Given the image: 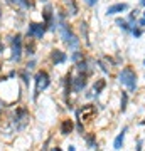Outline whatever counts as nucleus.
<instances>
[{
    "label": "nucleus",
    "mask_w": 145,
    "mask_h": 151,
    "mask_svg": "<svg viewBox=\"0 0 145 151\" xmlns=\"http://www.w3.org/2000/svg\"><path fill=\"white\" fill-rule=\"evenodd\" d=\"M31 124V111L27 106H15L9 116V131L10 133H20L27 129Z\"/></svg>",
    "instance_id": "obj_1"
},
{
    "label": "nucleus",
    "mask_w": 145,
    "mask_h": 151,
    "mask_svg": "<svg viewBox=\"0 0 145 151\" xmlns=\"http://www.w3.org/2000/svg\"><path fill=\"white\" fill-rule=\"evenodd\" d=\"M56 25H58V34H59L61 40L64 42V45L69 50H79L81 49V39L79 35L73 30L71 24L68 20H56Z\"/></svg>",
    "instance_id": "obj_2"
},
{
    "label": "nucleus",
    "mask_w": 145,
    "mask_h": 151,
    "mask_svg": "<svg viewBox=\"0 0 145 151\" xmlns=\"http://www.w3.org/2000/svg\"><path fill=\"white\" fill-rule=\"evenodd\" d=\"M117 79L123 87L128 89V92H135L138 87V72L133 65H123L117 74Z\"/></svg>",
    "instance_id": "obj_3"
},
{
    "label": "nucleus",
    "mask_w": 145,
    "mask_h": 151,
    "mask_svg": "<svg viewBox=\"0 0 145 151\" xmlns=\"http://www.w3.org/2000/svg\"><path fill=\"white\" fill-rule=\"evenodd\" d=\"M7 42L10 45V64H20L24 57V35L19 32L7 35Z\"/></svg>",
    "instance_id": "obj_4"
},
{
    "label": "nucleus",
    "mask_w": 145,
    "mask_h": 151,
    "mask_svg": "<svg viewBox=\"0 0 145 151\" xmlns=\"http://www.w3.org/2000/svg\"><path fill=\"white\" fill-rule=\"evenodd\" d=\"M34 81V92H32V101L36 103L41 96V92H44L51 86V74H49L47 69H37L36 74L32 76Z\"/></svg>",
    "instance_id": "obj_5"
},
{
    "label": "nucleus",
    "mask_w": 145,
    "mask_h": 151,
    "mask_svg": "<svg viewBox=\"0 0 145 151\" xmlns=\"http://www.w3.org/2000/svg\"><path fill=\"white\" fill-rule=\"evenodd\" d=\"M74 119L81 121V123H91L93 119H96L98 116V109H96V104L93 103H88V104H83L79 108L74 109Z\"/></svg>",
    "instance_id": "obj_6"
},
{
    "label": "nucleus",
    "mask_w": 145,
    "mask_h": 151,
    "mask_svg": "<svg viewBox=\"0 0 145 151\" xmlns=\"http://www.w3.org/2000/svg\"><path fill=\"white\" fill-rule=\"evenodd\" d=\"M47 32V27H46V24L44 22H29V25H27V30H26V39H32L36 42L39 40H42L44 35Z\"/></svg>",
    "instance_id": "obj_7"
},
{
    "label": "nucleus",
    "mask_w": 145,
    "mask_h": 151,
    "mask_svg": "<svg viewBox=\"0 0 145 151\" xmlns=\"http://www.w3.org/2000/svg\"><path fill=\"white\" fill-rule=\"evenodd\" d=\"M41 15H42V22L46 24L47 30L56 32V30H58V25H56V12H54L52 4H46V5L42 7Z\"/></svg>",
    "instance_id": "obj_8"
},
{
    "label": "nucleus",
    "mask_w": 145,
    "mask_h": 151,
    "mask_svg": "<svg viewBox=\"0 0 145 151\" xmlns=\"http://www.w3.org/2000/svg\"><path fill=\"white\" fill-rule=\"evenodd\" d=\"M74 67V72L76 74H79V76H86V77H91L93 74H95V60L91 59V57H88L86 55V59L79 60L78 64L73 65Z\"/></svg>",
    "instance_id": "obj_9"
},
{
    "label": "nucleus",
    "mask_w": 145,
    "mask_h": 151,
    "mask_svg": "<svg viewBox=\"0 0 145 151\" xmlns=\"http://www.w3.org/2000/svg\"><path fill=\"white\" fill-rule=\"evenodd\" d=\"M90 77H86V76H79L74 72V77H73V94H83L86 92L88 86H90V81H88Z\"/></svg>",
    "instance_id": "obj_10"
},
{
    "label": "nucleus",
    "mask_w": 145,
    "mask_h": 151,
    "mask_svg": "<svg viewBox=\"0 0 145 151\" xmlns=\"http://www.w3.org/2000/svg\"><path fill=\"white\" fill-rule=\"evenodd\" d=\"M49 60H51L52 65H63L69 60V55L66 54L64 50H61V49H52L49 52Z\"/></svg>",
    "instance_id": "obj_11"
},
{
    "label": "nucleus",
    "mask_w": 145,
    "mask_h": 151,
    "mask_svg": "<svg viewBox=\"0 0 145 151\" xmlns=\"http://www.w3.org/2000/svg\"><path fill=\"white\" fill-rule=\"evenodd\" d=\"M76 131V124H74V119L71 118H63L59 123V134L61 136H69Z\"/></svg>",
    "instance_id": "obj_12"
},
{
    "label": "nucleus",
    "mask_w": 145,
    "mask_h": 151,
    "mask_svg": "<svg viewBox=\"0 0 145 151\" xmlns=\"http://www.w3.org/2000/svg\"><path fill=\"white\" fill-rule=\"evenodd\" d=\"M108 86V81L105 79V77H98L96 81L93 82V87H91V91L95 92V101H98V97L103 94V91L106 89Z\"/></svg>",
    "instance_id": "obj_13"
},
{
    "label": "nucleus",
    "mask_w": 145,
    "mask_h": 151,
    "mask_svg": "<svg viewBox=\"0 0 145 151\" xmlns=\"http://www.w3.org/2000/svg\"><path fill=\"white\" fill-rule=\"evenodd\" d=\"M36 52H37L36 40H32V39H26V42H24V55H26L27 59H34Z\"/></svg>",
    "instance_id": "obj_14"
},
{
    "label": "nucleus",
    "mask_w": 145,
    "mask_h": 151,
    "mask_svg": "<svg viewBox=\"0 0 145 151\" xmlns=\"http://www.w3.org/2000/svg\"><path fill=\"white\" fill-rule=\"evenodd\" d=\"M83 141H85V145L88 148H91V150H100V146H98V136L95 131H88L85 136H83Z\"/></svg>",
    "instance_id": "obj_15"
},
{
    "label": "nucleus",
    "mask_w": 145,
    "mask_h": 151,
    "mask_svg": "<svg viewBox=\"0 0 145 151\" xmlns=\"http://www.w3.org/2000/svg\"><path fill=\"white\" fill-rule=\"evenodd\" d=\"M4 2L9 4V5L24 9V10H32L34 9V0H4Z\"/></svg>",
    "instance_id": "obj_16"
},
{
    "label": "nucleus",
    "mask_w": 145,
    "mask_h": 151,
    "mask_svg": "<svg viewBox=\"0 0 145 151\" xmlns=\"http://www.w3.org/2000/svg\"><path fill=\"white\" fill-rule=\"evenodd\" d=\"M127 133H128V126H123V128H122V131L117 134V138L113 139V150H122V148H123Z\"/></svg>",
    "instance_id": "obj_17"
},
{
    "label": "nucleus",
    "mask_w": 145,
    "mask_h": 151,
    "mask_svg": "<svg viewBox=\"0 0 145 151\" xmlns=\"http://www.w3.org/2000/svg\"><path fill=\"white\" fill-rule=\"evenodd\" d=\"M17 77L22 81V84L29 89V86H31V82H32V74L29 72V70L26 69V67H22V69H17Z\"/></svg>",
    "instance_id": "obj_18"
},
{
    "label": "nucleus",
    "mask_w": 145,
    "mask_h": 151,
    "mask_svg": "<svg viewBox=\"0 0 145 151\" xmlns=\"http://www.w3.org/2000/svg\"><path fill=\"white\" fill-rule=\"evenodd\" d=\"M79 34H81V39L85 40L86 45L91 47V42H90V27H88V22L86 20L79 22Z\"/></svg>",
    "instance_id": "obj_19"
},
{
    "label": "nucleus",
    "mask_w": 145,
    "mask_h": 151,
    "mask_svg": "<svg viewBox=\"0 0 145 151\" xmlns=\"http://www.w3.org/2000/svg\"><path fill=\"white\" fill-rule=\"evenodd\" d=\"M64 5H66V14H68V17H76L79 14V7L76 4V0H64Z\"/></svg>",
    "instance_id": "obj_20"
},
{
    "label": "nucleus",
    "mask_w": 145,
    "mask_h": 151,
    "mask_svg": "<svg viewBox=\"0 0 145 151\" xmlns=\"http://www.w3.org/2000/svg\"><path fill=\"white\" fill-rule=\"evenodd\" d=\"M128 10V4H115V5H110L106 9V15H117V14H122V12Z\"/></svg>",
    "instance_id": "obj_21"
},
{
    "label": "nucleus",
    "mask_w": 145,
    "mask_h": 151,
    "mask_svg": "<svg viewBox=\"0 0 145 151\" xmlns=\"http://www.w3.org/2000/svg\"><path fill=\"white\" fill-rule=\"evenodd\" d=\"M128 101H130V92L122 91V94H120V113H125L128 109Z\"/></svg>",
    "instance_id": "obj_22"
},
{
    "label": "nucleus",
    "mask_w": 145,
    "mask_h": 151,
    "mask_svg": "<svg viewBox=\"0 0 145 151\" xmlns=\"http://www.w3.org/2000/svg\"><path fill=\"white\" fill-rule=\"evenodd\" d=\"M95 65H96V67L101 70L105 76H110V74H111V67H110V65L105 62V59H103V57H100V59L95 60Z\"/></svg>",
    "instance_id": "obj_23"
},
{
    "label": "nucleus",
    "mask_w": 145,
    "mask_h": 151,
    "mask_svg": "<svg viewBox=\"0 0 145 151\" xmlns=\"http://www.w3.org/2000/svg\"><path fill=\"white\" fill-rule=\"evenodd\" d=\"M117 25H118V27L122 29L125 34H132V27H133V25H132V24H130L127 19H122V17H118V19H117Z\"/></svg>",
    "instance_id": "obj_24"
},
{
    "label": "nucleus",
    "mask_w": 145,
    "mask_h": 151,
    "mask_svg": "<svg viewBox=\"0 0 145 151\" xmlns=\"http://www.w3.org/2000/svg\"><path fill=\"white\" fill-rule=\"evenodd\" d=\"M83 59H86V54L81 50V49H79V50H74V52L69 55V60L73 62V64H78V62H79V60H83Z\"/></svg>",
    "instance_id": "obj_25"
},
{
    "label": "nucleus",
    "mask_w": 145,
    "mask_h": 151,
    "mask_svg": "<svg viewBox=\"0 0 145 151\" xmlns=\"http://www.w3.org/2000/svg\"><path fill=\"white\" fill-rule=\"evenodd\" d=\"M24 67H26L29 72H31V70H34L36 67H37V59H29L26 62V65H24Z\"/></svg>",
    "instance_id": "obj_26"
},
{
    "label": "nucleus",
    "mask_w": 145,
    "mask_h": 151,
    "mask_svg": "<svg viewBox=\"0 0 145 151\" xmlns=\"http://www.w3.org/2000/svg\"><path fill=\"white\" fill-rule=\"evenodd\" d=\"M142 34H144L142 27H137V24H135L133 27H132V35H133L135 39H138V37H142Z\"/></svg>",
    "instance_id": "obj_27"
},
{
    "label": "nucleus",
    "mask_w": 145,
    "mask_h": 151,
    "mask_svg": "<svg viewBox=\"0 0 145 151\" xmlns=\"http://www.w3.org/2000/svg\"><path fill=\"white\" fill-rule=\"evenodd\" d=\"M137 15H138V10L135 9L133 12H130V14H128V19H127V20H128L132 25H135V24H137V22H135V20H137Z\"/></svg>",
    "instance_id": "obj_28"
},
{
    "label": "nucleus",
    "mask_w": 145,
    "mask_h": 151,
    "mask_svg": "<svg viewBox=\"0 0 145 151\" xmlns=\"http://www.w3.org/2000/svg\"><path fill=\"white\" fill-rule=\"evenodd\" d=\"M51 141H52V136H49L47 139L44 141V145L41 146V150H39V151H49V145H51Z\"/></svg>",
    "instance_id": "obj_29"
},
{
    "label": "nucleus",
    "mask_w": 145,
    "mask_h": 151,
    "mask_svg": "<svg viewBox=\"0 0 145 151\" xmlns=\"http://www.w3.org/2000/svg\"><path fill=\"white\" fill-rule=\"evenodd\" d=\"M142 150H144V139L138 138L137 139V146H135V151H142Z\"/></svg>",
    "instance_id": "obj_30"
},
{
    "label": "nucleus",
    "mask_w": 145,
    "mask_h": 151,
    "mask_svg": "<svg viewBox=\"0 0 145 151\" xmlns=\"http://www.w3.org/2000/svg\"><path fill=\"white\" fill-rule=\"evenodd\" d=\"M138 25L140 27H145V17H142V19L138 20Z\"/></svg>",
    "instance_id": "obj_31"
},
{
    "label": "nucleus",
    "mask_w": 145,
    "mask_h": 151,
    "mask_svg": "<svg viewBox=\"0 0 145 151\" xmlns=\"http://www.w3.org/2000/svg\"><path fill=\"white\" fill-rule=\"evenodd\" d=\"M4 50H5V45H4L2 40H0V54H4Z\"/></svg>",
    "instance_id": "obj_32"
},
{
    "label": "nucleus",
    "mask_w": 145,
    "mask_h": 151,
    "mask_svg": "<svg viewBox=\"0 0 145 151\" xmlns=\"http://www.w3.org/2000/svg\"><path fill=\"white\" fill-rule=\"evenodd\" d=\"M66 151H76V148H74V146H73V145H69V146H68V150H66Z\"/></svg>",
    "instance_id": "obj_33"
},
{
    "label": "nucleus",
    "mask_w": 145,
    "mask_h": 151,
    "mask_svg": "<svg viewBox=\"0 0 145 151\" xmlns=\"http://www.w3.org/2000/svg\"><path fill=\"white\" fill-rule=\"evenodd\" d=\"M51 151H63V150H61L59 146H54V148H51Z\"/></svg>",
    "instance_id": "obj_34"
},
{
    "label": "nucleus",
    "mask_w": 145,
    "mask_h": 151,
    "mask_svg": "<svg viewBox=\"0 0 145 151\" xmlns=\"http://www.w3.org/2000/svg\"><path fill=\"white\" fill-rule=\"evenodd\" d=\"M0 24H2V4H0ZM0 40H2V37H0Z\"/></svg>",
    "instance_id": "obj_35"
},
{
    "label": "nucleus",
    "mask_w": 145,
    "mask_h": 151,
    "mask_svg": "<svg viewBox=\"0 0 145 151\" xmlns=\"http://www.w3.org/2000/svg\"><path fill=\"white\" fill-rule=\"evenodd\" d=\"M140 5H142V7H145V0H140Z\"/></svg>",
    "instance_id": "obj_36"
},
{
    "label": "nucleus",
    "mask_w": 145,
    "mask_h": 151,
    "mask_svg": "<svg viewBox=\"0 0 145 151\" xmlns=\"http://www.w3.org/2000/svg\"><path fill=\"white\" fill-rule=\"evenodd\" d=\"M41 2H44V4H49V0H41Z\"/></svg>",
    "instance_id": "obj_37"
},
{
    "label": "nucleus",
    "mask_w": 145,
    "mask_h": 151,
    "mask_svg": "<svg viewBox=\"0 0 145 151\" xmlns=\"http://www.w3.org/2000/svg\"><path fill=\"white\" fill-rule=\"evenodd\" d=\"M140 124H145V119H144V121H140Z\"/></svg>",
    "instance_id": "obj_38"
},
{
    "label": "nucleus",
    "mask_w": 145,
    "mask_h": 151,
    "mask_svg": "<svg viewBox=\"0 0 145 151\" xmlns=\"http://www.w3.org/2000/svg\"><path fill=\"white\" fill-rule=\"evenodd\" d=\"M144 67H145V59H144Z\"/></svg>",
    "instance_id": "obj_39"
},
{
    "label": "nucleus",
    "mask_w": 145,
    "mask_h": 151,
    "mask_svg": "<svg viewBox=\"0 0 145 151\" xmlns=\"http://www.w3.org/2000/svg\"><path fill=\"white\" fill-rule=\"evenodd\" d=\"M144 17H145V12H144Z\"/></svg>",
    "instance_id": "obj_40"
}]
</instances>
